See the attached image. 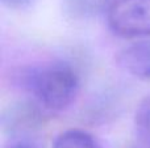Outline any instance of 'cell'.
<instances>
[{"label":"cell","mask_w":150,"mask_h":148,"mask_svg":"<svg viewBox=\"0 0 150 148\" xmlns=\"http://www.w3.org/2000/svg\"><path fill=\"white\" fill-rule=\"evenodd\" d=\"M36 0H1V4L11 10H26Z\"/></svg>","instance_id":"7"},{"label":"cell","mask_w":150,"mask_h":148,"mask_svg":"<svg viewBox=\"0 0 150 148\" xmlns=\"http://www.w3.org/2000/svg\"><path fill=\"white\" fill-rule=\"evenodd\" d=\"M96 0H63V10L73 18H86L95 12Z\"/></svg>","instance_id":"6"},{"label":"cell","mask_w":150,"mask_h":148,"mask_svg":"<svg viewBox=\"0 0 150 148\" xmlns=\"http://www.w3.org/2000/svg\"><path fill=\"white\" fill-rule=\"evenodd\" d=\"M8 148H40V147L30 143V142H17V143L12 144V146H9Z\"/></svg>","instance_id":"8"},{"label":"cell","mask_w":150,"mask_h":148,"mask_svg":"<svg viewBox=\"0 0 150 148\" xmlns=\"http://www.w3.org/2000/svg\"><path fill=\"white\" fill-rule=\"evenodd\" d=\"M23 77V87L34 97L38 106L47 112H63L73 105L80 81L73 66L53 62L29 68Z\"/></svg>","instance_id":"1"},{"label":"cell","mask_w":150,"mask_h":148,"mask_svg":"<svg viewBox=\"0 0 150 148\" xmlns=\"http://www.w3.org/2000/svg\"><path fill=\"white\" fill-rule=\"evenodd\" d=\"M134 134L144 148H150V93L140 101L133 118Z\"/></svg>","instance_id":"5"},{"label":"cell","mask_w":150,"mask_h":148,"mask_svg":"<svg viewBox=\"0 0 150 148\" xmlns=\"http://www.w3.org/2000/svg\"><path fill=\"white\" fill-rule=\"evenodd\" d=\"M117 63L130 76L150 81V38L122 49L117 55Z\"/></svg>","instance_id":"3"},{"label":"cell","mask_w":150,"mask_h":148,"mask_svg":"<svg viewBox=\"0 0 150 148\" xmlns=\"http://www.w3.org/2000/svg\"><path fill=\"white\" fill-rule=\"evenodd\" d=\"M52 148H103V146L92 134L79 128H70L55 136Z\"/></svg>","instance_id":"4"},{"label":"cell","mask_w":150,"mask_h":148,"mask_svg":"<svg viewBox=\"0 0 150 148\" xmlns=\"http://www.w3.org/2000/svg\"><path fill=\"white\" fill-rule=\"evenodd\" d=\"M108 28L121 38H150V0H101Z\"/></svg>","instance_id":"2"}]
</instances>
